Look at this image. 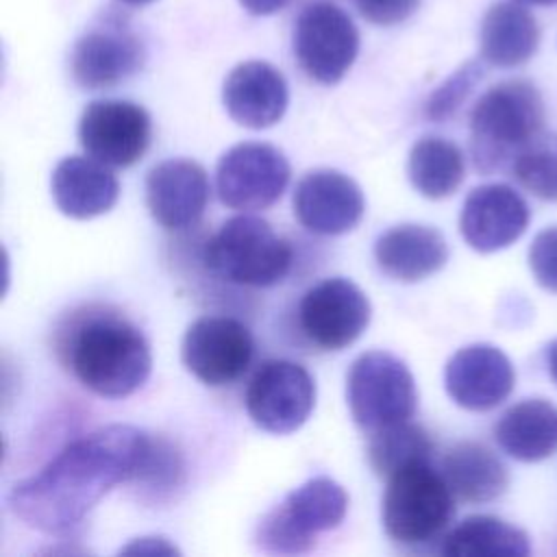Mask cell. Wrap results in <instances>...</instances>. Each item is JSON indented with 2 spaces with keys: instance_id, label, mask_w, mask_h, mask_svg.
Masks as SVG:
<instances>
[{
  "instance_id": "cell-25",
  "label": "cell",
  "mask_w": 557,
  "mask_h": 557,
  "mask_svg": "<svg viewBox=\"0 0 557 557\" xmlns=\"http://www.w3.org/2000/svg\"><path fill=\"white\" fill-rule=\"evenodd\" d=\"M529 535L494 516H470L442 540L446 557H527Z\"/></svg>"
},
{
  "instance_id": "cell-23",
  "label": "cell",
  "mask_w": 557,
  "mask_h": 557,
  "mask_svg": "<svg viewBox=\"0 0 557 557\" xmlns=\"http://www.w3.org/2000/svg\"><path fill=\"white\" fill-rule=\"evenodd\" d=\"M494 437L509 457L542 461L557 453V407L544 398H524L500 416Z\"/></svg>"
},
{
  "instance_id": "cell-12",
  "label": "cell",
  "mask_w": 557,
  "mask_h": 557,
  "mask_svg": "<svg viewBox=\"0 0 557 557\" xmlns=\"http://www.w3.org/2000/svg\"><path fill=\"white\" fill-rule=\"evenodd\" d=\"M368 296L348 278L333 276L305 292L298 305L302 333L324 350L350 346L370 324Z\"/></svg>"
},
{
  "instance_id": "cell-10",
  "label": "cell",
  "mask_w": 557,
  "mask_h": 557,
  "mask_svg": "<svg viewBox=\"0 0 557 557\" xmlns=\"http://www.w3.org/2000/svg\"><path fill=\"white\" fill-rule=\"evenodd\" d=\"M285 154L263 141H242L228 148L215 168L220 200L237 211H257L274 205L289 183Z\"/></svg>"
},
{
  "instance_id": "cell-13",
  "label": "cell",
  "mask_w": 557,
  "mask_h": 557,
  "mask_svg": "<svg viewBox=\"0 0 557 557\" xmlns=\"http://www.w3.org/2000/svg\"><path fill=\"white\" fill-rule=\"evenodd\" d=\"M152 122L141 104L128 100H94L78 120L85 152L107 165L137 163L150 146Z\"/></svg>"
},
{
  "instance_id": "cell-31",
  "label": "cell",
  "mask_w": 557,
  "mask_h": 557,
  "mask_svg": "<svg viewBox=\"0 0 557 557\" xmlns=\"http://www.w3.org/2000/svg\"><path fill=\"white\" fill-rule=\"evenodd\" d=\"M529 268L540 287L557 294V226L542 228L529 246Z\"/></svg>"
},
{
  "instance_id": "cell-5",
  "label": "cell",
  "mask_w": 557,
  "mask_h": 557,
  "mask_svg": "<svg viewBox=\"0 0 557 557\" xmlns=\"http://www.w3.org/2000/svg\"><path fill=\"white\" fill-rule=\"evenodd\" d=\"M202 261L211 274L228 283L270 287L289 272L292 248L265 220L244 213L213 233Z\"/></svg>"
},
{
  "instance_id": "cell-1",
  "label": "cell",
  "mask_w": 557,
  "mask_h": 557,
  "mask_svg": "<svg viewBox=\"0 0 557 557\" xmlns=\"http://www.w3.org/2000/svg\"><path fill=\"white\" fill-rule=\"evenodd\" d=\"M150 440L133 424L96 429L70 442L37 474L15 483L9 507L30 529L63 533L115 485L135 481Z\"/></svg>"
},
{
  "instance_id": "cell-29",
  "label": "cell",
  "mask_w": 557,
  "mask_h": 557,
  "mask_svg": "<svg viewBox=\"0 0 557 557\" xmlns=\"http://www.w3.org/2000/svg\"><path fill=\"white\" fill-rule=\"evenodd\" d=\"M181 481H183V459L178 450L168 440L152 437L146 459L133 483L159 496L178 487Z\"/></svg>"
},
{
  "instance_id": "cell-36",
  "label": "cell",
  "mask_w": 557,
  "mask_h": 557,
  "mask_svg": "<svg viewBox=\"0 0 557 557\" xmlns=\"http://www.w3.org/2000/svg\"><path fill=\"white\" fill-rule=\"evenodd\" d=\"M522 4H533V7H553L557 4V0H518Z\"/></svg>"
},
{
  "instance_id": "cell-11",
  "label": "cell",
  "mask_w": 557,
  "mask_h": 557,
  "mask_svg": "<svg viewBox=\"0 0 557 557\" xmlns=\"http://www.w3.org/2000/svg\"><path fill=\"white\" fill-rule=\"evenodd\" d=\"M255 352L248 326L228 315H202L194 320L181 344L185 368L207 385H228L239 379Z\"/></svg>"
},
{
  "instance_id": "cell-3",
  "label": "cell",
  "mask_w": 557,
  "mask_h": 557,
  "mask_svg": "<svg viewBox=\"0 0 557 557\" xmlns=\"http://www.w3.org/2000/svg\"><path fill=\"white\" fill-rule=\"evenodd\" d=\"M544 126V100L537 87L522 78L490 87L470 111V159L481 174H492L516 161Z\"/></svg>"
},
{
  "instance_id": "cell-21",
  "label": "cell",
  "mask_w": 557,
  "mask_h": 557,
  "mask_svg": "<svg viewBox=\"0 0 557 557\" xmlns=\"http://www.w3.org/2000/svg\"><path fill=\"white\" fill-rule=\"evenodd\" d=\"M374 259L383 274L400 283L422 281L448 261V244L437 228L424 224H398L374 244Z\"/></svg>"
},
{
  "instance_id": "cell-37",
  "label": "cell",
  "mask_w": 557,
  "mask_h": 557,
  "mask_svg": "<svg viewBox=\"0 0 557 557\" xmlns=\"http://www.w3.org/2000/svg\"><path fill=\"white\" fill-rule=\"evenodd\" d=\"M122 4H128V7H144V4H150L154 0H120Z\"/></svg>"
},
{
  "instance_id": "cell-19",
  "label": "cell",
  "mask_w": 557,
  "mask_h": 557,
  "mask_svg": "<svg viewBox=\"0 0 557 557\" xmlns=\"http://www.w3.org/2000/svg\"><path fill=\"white\" fill-rule=\"evenodd\" d=\"M222 102L233 122L246 128L276 124L289 102L285 76L265 61L235 65L222 85Z\"/></svg>"
},
{
  "instance_id": "cell-33",
  "label": "cell",
  "mask_w": 557,
  "mask_h": 557,
  "mask_svg": "<svg viewBox=\"0 0 557 557\" xmlns=\"http://www.w3.org/2000/svg\"><path fill=\"white\" fill-rule=\"evenodd\" d=\"M124 555H178V548L170 544L165 537H137L124 548H120Z\"/></svg>"
},
{
  "instance_id": "cell-27",
  "label": "cell",
  "mask_w": 557,
  "mask_h": 557,
  "mask_svg": "<svg viewBox=\"0 0 557 557\" xmlns=\"http://www.w3.org/2000/svg\"><path fill=\"white\" fill-rule=\"evenodd\" d=\"M370 435L368 461L379 476L387 479L394 470L413 459H431L433 442L429 433L411 420L374 431Z\"/></svg>"
},
{
  "instance_id": "cell-17",
  "label": "cell",
  "mask_w": 557,
  "mask_h": 557,
  "mask_svg": "<svg viewBox=\"0 0 557 557\" xmlns=\"http://www.w3.org/2000/svg\"><path fill=\"white\" fill-rule=\"evenodd\" d=\"M516 372L509 357L492 344L459 348L444 368V387L455 405L468 411H490L511 394Z\"/></svg>"
},
{
  "instance_id": "cell-35",
  "label": "cell",
  "mask_w": 557,
  "mask_h": 557,
  "mask_svg": "<svg viewBox=\"0 0 557 557\" xmlns=\"http://www.w3.org/2000/svg\"><path fill=\"white\" fill-rule=\"evenodd\" d=\"M546 366H548V374L557 385V337L546 346Z\"/></svg>"
},
{
  "instance_id": "cell-6",
  "label": "cell",
  "mask_w": 557,
  "mask_h": 557,
  "mask_svg": "<svg viewBox=\"0 0 557 557\" xmlns=\"http://www.w3.org/2000/svg\"><path fill=\"white\" fill-rule=\"evenodd\" d=\"M346 509L344 487L329 476H313L259 520L255 542L265 553H307L315 546L318 533L331 531L344 520Z\"/></svg>"
},
{
  "instance_id": "cell-24",
  "label": "cell",
  "mask_w": 557,
  "mask_h": 557,
  "mask_svg": "<svg viewBox=\"0 0 557 557\" xmlns=\"http://www.w3.org/2000/svg\"><path fill=\"white\" fill-rule=\"evenodd\" d=\"M442 474L453 494L468 503H490L509 483L503 461L479 442H459L442 459Z\"/></svg>"
},
{
  "instance_id": "cell-34",
  "label": "cell",
  "mask_w": 557,
  "mask_h": 557,
  "mask_svg": "<svg viewBox=\"0 0 557 557\" xmlns=\"http://www.w3.org/2000/svg\"><path fill=\"white\" fill-rule=\"evenodd\" d=\"M250 15H272L287 7L289 0H239Z\"/></svg>"
},
{
  "instance_id": "cell-32",
  "label": "cell",
  "mask_w": 557,
  "mask_h": 557,
  "mask_svg": "<svg viewBox=\"0 0 557 557\" xmlns=\"http://www.w3.org/2000/svg\"><path fill=\"white\" fill-rule=\"evenodd\" d=\"M359 13L379 26H394L405 22L418 9L420 0H355Z\"/></svg>"
},
{
  "instance_id": "cell-30",
  "label": "cell",
  "mask_w": 557,
  "mask_h": 557,
  "mask_svg": "<svg viewBox=\"0 0 557 557\" xmlns=\"http://www.w3.org/2000/svg\"><path fill=\"white\" fill-rule=\"evenodd\" d=\"M485 70L481 61H466L457 72H453L424 102V115L433 122H444L457 113V109L472 94L476 83L483 78Z\"/></svg>"
},
{
  "instance_id": "cell-22",
  "label": "cell",
  "mask_w": 557,
  "mask_h": 557,
  "mask_svg": "<svg viewBox=\"0 0 557 557\" xmlns=\"http://www.w3.org/2000/svg\"><path fill=\"white\" fill-rule=\"evenodd\" d=\"M540 46V26L518 0L494 2L479 28L481 59L494 67H518Z\"/></svg>"
},
{
  "instance_id": "cell-4",
  "label": "cell",
  "mask_w": 557,
  "mask_h": 557,
  "mask_svg": "<svg viewBox=\"0 0 557 557\" xmlns=\"http://www.w3.org/2000/svg\"><path fill=\"white\" fill-rule=\"evenodd\" d=\"M453 490L431 459H413L387 476L383 494V529L407 546L429 544L455 516Z\"/></svg>"
},
{
  "instance_id": "cell-26",
  "label": "cell",
  "mask_w": 557,
  "mask_h": 557,
  "mask_svg": "<svg viewBox=\"0 0 557 557\" xmlns=\"http://www.w3.org/2000/svg\"><path fill=\"white\" fill-rule=\"evenodd\" d=\"M407 174L424 198L440 200L455 194L463 183L466 161L457 144L429 135L411 146Z\"/></svg>"
},
{
  "instance_id": "cell-15",
  "label": "cell",
  "mask_w": 557,
  "mask_h": 557,
  "mask_svg": "<svg viewBox=\"0 0 557 557\" xmlns=\"http://www.w3.org/2000/svg\"><path fill=\"white\" fill-rule=\"evenodd\" d=\"M366 211L361 187L344 172L320 168L307 172L294 189V213L315 235L352 231Z\"/></svg>"
},
{
  "instance_id": "cell-14",
  "label": "cell",
  "mask_w": 557,
  "mask_h": 557,
  "mask_svg": "<svg viewBox=\"0 0 557 557\" xmlns=\"http://www.w3.org/2000/svg\"><path fill=\"white\" fill-rule=\"evenodd\" d=\"M144 57V44L128 26L104 20L76 39L70 54V70L83 89H107L137 74Z\"/></svg>"
},
{
  "instance_id": "cell-20",
  "label": "cell",
  "mask_w": 557,
  "mask_h": 557,
  "mask_svg": "<svg viewBox=\"0 0 557 557\" xmlns=\"http://www.w3.org/2000/svg\"><path fill=\"white\" fill-rule=\"evenodd\" d=\"M50 189L57 209L74 220H89L107 213L120 196V183L107 163L76 154L57 163Z\"/></svg>"
},
{
  "instance_id": "cell-16",
  "label": "cell",
  "mask_w": 557,
  "mask_h": 557,
  "mask_svg": "<svg viewBox=\"0 0 557 557\" xmlns=\"http://www.w3.org/2000/svg\"><path fill=\"white\" fill-rule=\"evenodd\" d=\"M529 220L531 209L513 187L485 183L466 196L459 213V231L472 250L487 255L520 239Z\"/></svg>"
},
{
  "instance_id": "cell-8",
  "label": "cell",
  "mask_w": 557,
  "mask_h": 557,
  "mask_svg": "<svg viewBox=\"0 0 557 557\" xmlns=\"http://www.w3.org/2000/svg\"><path fill=\"white\" fill-rule=\"evenodd\" d=\"M359 52L352 20L333 2L307 4L294 24V57L315 83L335 85L350 70Z\"/></svg>"
},
{
  "instance_id": "cell-7",
  "label": "cell",
  "mask_w": 557,
  "mask_h": 557,
  "mask_svg": "<svg viewBox=\"0 0 557 557\" xmlns=\"http://www.w3.org/2000/svg\"><path fill=\"white\" fill-rule=\"evenodd\" d=\"M346 396L352 420L368 433L409 422L418 407L411 370L385 350H368L352 361Z\"/></svg>"
},
{
  "instance_id": "cell-28",
  "label": "cell",
  "mask_w": 557,
  "mask_h": 557,
  "mask_svg": "<svg viewBox=\"0 0 557 557\" xmlns=\"http://www.w3.org/2000/svg\"><path fill=\"white\" fill-rule=\"evenodd\" d=\"M516 181L540 200L557 202V133H540L511 163Z\"/></svg>"
},
{
  "instance_id": "cell-2",
  "label": "cell",
  "mask_w": 557,
  "mask_h": 557,
  "mask_svg": "<svg viewBox=\"0 0 557 557\" xmlns=\"http://www.w3.org/2000/svg\"><path fill=\"white\" fill-rule=\"evenodd\" d=\"M65 350L74 376L104 398L131 396L150 376L146 335L115 313H89L72 329Z\"/></svg>"
},
{
  "instance_id": "cell-9",
  "label": "cell",
  "mask_w": 557,
  "mask_h": 557,
  "mask_svg": "<svg viewBox=\"0 0 557 557\" xmlns=\"http://www.w3.org/2000/svg\"><path fill=\"white\" fill-rule=\"evenodd\" d=\"M315 405V383L307 368L287 359H268L246 387L250 420L274 435L300 429Z\"/></svg>"
},
{
  "instance_id": "cell-18",
  "label": "cell",
  "mask_w": 557,
  "mask_h": 557,
  "mask_svg": "<svg viewBox=\"0 0 557 557\" xmlns=\"http://www.w3.org/2000/svg\"><path fill=\"white\" fill-rule=\"evenodd\" d=\"M207 200V172L191 159H165L146 176V205L163 228L178 231L196 224Z\"/></svg>"
}]
</instances>
